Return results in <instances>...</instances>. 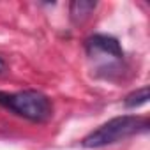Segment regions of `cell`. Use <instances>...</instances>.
Returning a JSON list of instances; mask_svg holds the SVG:
<instances>
[{
  "mask_svg": "<svg viewBox=\"0 0 150 150\" xmlns=\"http://www.w3.org/2000/svg\"><path fill=\"white\" fill-rule=\"evenodd\" d=\"M148 129V118L136 117V115H122L115 117L103 125H99L96 131L87 134L81 139V146L85 148H103L108 145H115L118 141H124L141 131Z\"/></svg>",
  "mask_w": 150,
  "mask_h": 150,
  "instance_id": "6da1fadb",
  "label": "cell"
},
{
  "mask_svg": "<svg viewBox=\"0 0 150 150\" xmlns=\"http://www.w3.org/2000/svg\"><path fill=\"white\" fill-rule=\"evenodd\" d=\"M6 69H7V64H6L4 57H0V74H2V72H6Z\"/></svg>",
  "mask_w": 150,
  "mask_h": 150,
  "instance_id": "8992f818",
  "label": "cell"
},
{
  "mask_svg": "<svg viewBox=\"0 0 150 150\" xmlns=\"http://www.w3.org/2000/svg\"><path fill=\"white\" fill-rule=\"evenodd\" d=\"M0 106L11 110L13 113L30 120V122H48L53 117L51 99L39 90H21V92H0Z\"/></svg>",
  "mask_w": 150,
  "mask_h": 150,
  "instance_id": "7a4b0ae2",
  "label": "cell"
},
{
  "mask_svg": "<svg viewBox=\"0 0 150 150\" xmlns=\"http://www.w3.org/2000/svg\"><path fill=\"white\" fill-rule=\"evenodd\" d=\"M148 99H150V88H148V87H141V88L131 92L129 96H125V99H124V106L129 108V110H136V108L146 104Z\"/></svg>",
  "mask_w": 150,
  "mask_h": 150,
  "instance_id": "5b68a950",
  "label": "cell"
},
{
  "mask_svg": "<svg viewBox=\"0 0 150 150\" xmlns=\"http://www.w3.org/2000/svg\"><path fill=\"white\" fill-rule=\"evenodd\" d=\"M96 2L92 0H74L71 2V7H69V13H71V20L74 23H83L96 9Z\"/></svg>",
  "mask_w": 150,
  "mask_h": 150,
  "instance_id": "277c9868",
  "label": "cell"
},
{
  "mask_svg": "<svg viewBox=\"0 0 150 150\" xmlns=\"http://www.w3.org/2000/svg\"><path fill=\"white\" fill-rule=\"evenodd\" d=\"M85 50L90 58H99V57H110L113 60L124 58V50H122L118 39L113 35H106V34L90 35L85 41Z\"/></svg>",
  "mask_w": 150,
  "mask_h": 150,
  "instance_id": "3957f363",
  "label": "cell"
}]
</instances>
